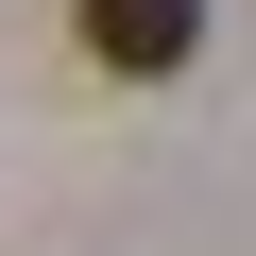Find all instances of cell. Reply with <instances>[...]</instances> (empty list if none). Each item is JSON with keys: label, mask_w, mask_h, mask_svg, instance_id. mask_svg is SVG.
Here are the masks:
<instances>
[{"label": "cell", "mask_w": 256, "mask_h": 256, "mask_svg": "<svg viewBox=\"0 0 256 256\" xmlns=\"http://www.w3.org/2000/svg\"><path fill=\"white\" fill-rule=\"evenodd\" d=\"M188 34H205V0H86L102 68H188Z\"/></svg>", "instance_id": "1"}]
</instances>
